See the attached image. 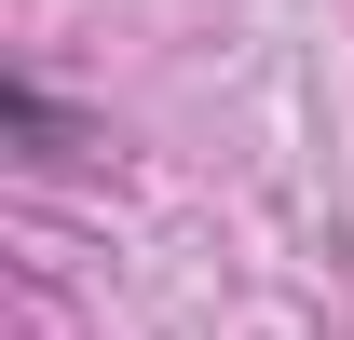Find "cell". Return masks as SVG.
I'll return each instance as SVG.
<instances>
[{
  "label": "cell",
  "mask_w": 354,
  "mask_h": 340,
  "mask_svg": "<svg viewBox=\"0 0 354 340\" xmlns=\"http://www.w3.org/2000/svg\"><path fill=\"white\" fill-rule=\"evenodd\" d=\"M0 123L28 136V164H68V150H82V123H68V109H55L41 82H0Z\"/></svg>",
  "instance_id": "1"
}]
</instances>
